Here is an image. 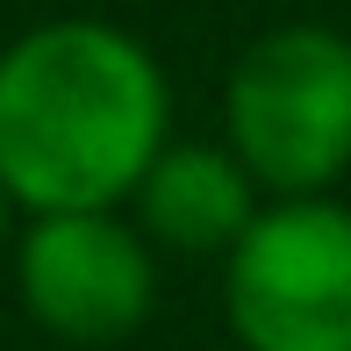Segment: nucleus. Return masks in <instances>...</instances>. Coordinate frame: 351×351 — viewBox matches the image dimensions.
<instances>
[{
    "label": "nucleus",
    "instance_id": "3",
    "mask_svg": "<svg viewBox=\"0 0 351 351\" xmlns=\"http://www.w3.org/2000/svg\"><path fill=\"white\" fill-rule=\"evenodd\" d=\"M222 315L244 351H351V208L265 201L222 258Z\"/></svg>",
    "mask_w": 351,
    "mask_h": 351
},
{
    "label": "nucleus",
    "instance_id": "1",
    "mask_svg": "<svg viewBox=\"0 0 351 351\" xmlns=\"http://www.w3.org/2000/svg\"><path fill=\"white\" fill-rule=\"evenodd\" d=\"M165 143V65L122 22L58 14L0 43V186L22 215L130 208Z\"/></svg>",
    "mask_w": 351,
    "mask_h": 351
},
{
    "label": "nucleus",
    "instance_id": "5",
    "mask_svg": "<svg viewBox=\"0 0 351 351\" xmlns=\"http://www.w3.org/2000/svg\"><path fill=\"white\" fill-rule=\"evenodd\" d=\"M265 186L244 172L230 143L208 136H172L151 158V172L130 194V222L158 251H186V258H230L237 237L258 222Z\"/></svg>",
    "mask_w": 351,
    "mask_h": 351
},
{
    "label": "nucleus",
    "instance_id": "4",
    "mask_svg": "<svg viewBox=\"0 0 351 351\" xmlns=\"http://www.w3.org/2000/svg\"><path fill=\"white\" fill-rule=\"evenodd\" d=\"M8 273L29 323L79 351L136 337L158 308V244L130 222V208L22 215Z\"/></svg>",
    "mask_w": 351,
    "mask_h": 351
},
{
    "label": "nucleus",
    "instance_id": "6",
    "mask_svg": "<svg viewBox=\"0 0 351 351\" xmlns=\"http://www.w3.org/2000/svg\"><path fill=\"white\" fill-rule=\"evenodd\" d=\"M14 222H22V208H14V201H8V186H0V251L14 244Z\"/></svg>",
    "mask_w": 351,
    "mask_h": 351
},
{
    "label": "nucleus",
    "instance_id": "2",
    "mask_svg": "<svg viewBox=\"0 0 351 351\" xmlns=\"http://www.w3.org/2000/svg\"><path fill=\"white\" fill-rule=\"evenodd\" d=\"M222 143L265 201L330 194L351 172V36L330 22L251 36L222 79Z\"/></svg>",
    "mask_w": 351,
    "mask_h": 351
}]
</instances>
